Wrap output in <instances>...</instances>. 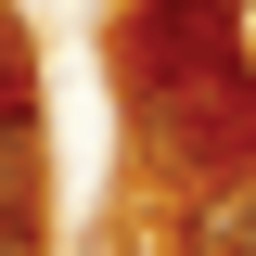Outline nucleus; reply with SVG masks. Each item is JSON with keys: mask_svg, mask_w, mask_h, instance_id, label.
<instances>
[{"mask_svg": "<svg viewBox=\"0 0 256 256\" xmlns=\"http://www.w3.org/2000/svg\"><path fill=\"white\" fill-rule=\"evenodd\" d=\"M116 77L180 180L256 166V77H244V38H230V0H154L116 38Z\"/></svg>", "mask_w": 256, "mask_h": 256, "instance_id": "1", "label": "nucleus"}, {"mask_svg": "<svg viewBox=\"0 0 256 256\" xmlns=\"http://www.w3.org/2000/svg\"><path fill=\"white\" fill-rule=\"evenodd\" d=\"M0 218H38V102L0 90Z\"/></svg>", "mask_w": 256, "mask_h": 256, "instance_id": "2", "label": "nucleus"}, {"mask_svg": "<svg viewBox=\"0 0 256 256\" xmlns=\"http://www.w3.org/2000/svg\"><path fill=\"white\" fill-rule=\"evenodd\" d=\"M0 256H38V218H0Z\"/></svg>", "mask_w": 256, "mask_h": 256, "instance_id": "3", "label": "nucleus"}, {"mask_svg": "<svg viewBox=\"0 0 256 256\" xmlns=\"http://www.w3.org/2000/svg\"><path fill=\"white\" fill-rule=\"evenodd\" d=\"M0 90H13V0H0Z\"/></svg>", "mask_w": 256, "mask_h": 256, "instance_id": "4", "label": "nucleus"}]
</instances>
